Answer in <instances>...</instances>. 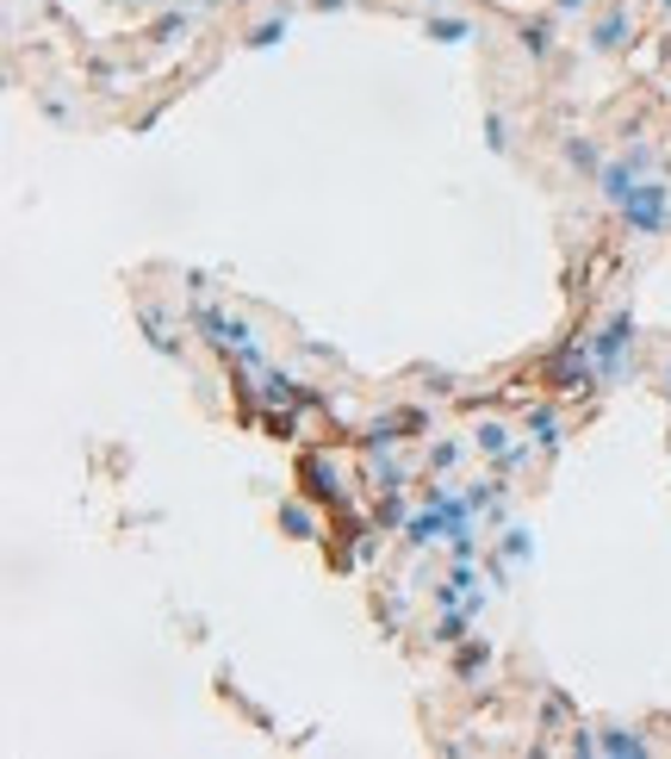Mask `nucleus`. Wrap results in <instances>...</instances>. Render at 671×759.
Masks as SVG:
<instances>
[{
    "label": "nucleus",
    "mask_w": 671,
    "mask_h": 759,
    "mask_svg": "<svg viewBox=\"0 0 671 759\" xmlns=\"http://www.w3.org/2000/svg\"><path fill=\"white\" fill-rule=\"evenodd\" d=\"M616 219H622V231H628V237H640V243L665 237V231H671V188L659 181V174H647V181L628 193V206L616 212Z\"/></svg>",
    "instance_id": "obj_1"
},
{
    "label": "nucleus",
    "mask_w": 671,
    "mask_h": 759,
    "mask_svg": "<svg viewBox=\"0 0 671 759\" xmlns=\"http://www.w3.org/2000/svg\"><path fill=\"white\" fill-rule=\"evenodd\" d=\"M634 317L628 312H616L603 324V331L591 336V355H597V374H603V386H628L634 380Z\"/></svg>",
    "instance_id": "obj_2"
},
{
    "label": "nucleus",
    "mask_w": 671,
    "mask_h": 759,
    "mask_svg": "<svg viewBox=\"0 0 671 759\" xmlns=\"http://www.w3.org/2000/svg\"><path fill=\"white\" fill-rule=\"evenodd\" d=\"M628 44H634V13H628L622 0H616V7H603V13H597L591 50H597V57H622Z\"/></svg>",
    "instance_id": "obj_3"
},
{
    "label": "nucleus",
    "mask_w": 671,
    "mask_h": 759,
    "mask_svg": "<svg viewBox=\"0 0 671 759\" xmlns=\"http://www.w3.org/2000/svg\"><path fill=\"white\" fill-rule=\"evenodd\" d=\"M298 479H305V492H312V505H343V479H336V467H324L317 455L298 461Z\"/></svg>",
    "instance_id": "obj_4"
},
{
    "label": "nucleus",
    "mask_w": 671,
    "mask_h": 759,
    "mask_svg": "<svg viewBox=\"0 0 671 759\" xmlns=\"http://www.w3.org/2000/svg\"><path fill=\"white\" fill-rule=\"evenodd\" d=\"M522 429H529L535 436V448H541V455H560V443H566V424L553 412H547V405H535L529 417H522Z\"/></svg>",
    "instance_id": "obj_5"
},
{
    "label": "nucleus",
    "mask_w": 671,
    "mask_h": 759,
    "mask_svg": "<svg viewBox=\"0 0 671 759\" xmlns=\"http://www.w3.org/2000/svg\"><path fill=\"white\" fill-rule=\"evenodd\" d=\"M553 19H560V13H553ZM553 19H522V32H516V38H522V50H529L535 63H547V57L560 50V38H553Z\"/></svg>",
    "instance_id": "obj_6"
},
{
    "label": "nucleus",
    "mask_w": 671,
    "mask_h": 759,
    "mask_svg": "<svg viewBox=\"0 0 671 759\" xmlns=\"http://www.w3.org/2000/svg\"><path fill=\"white\" fill-rule=\"evenodd\" d=\"M566 162H572L578 174H603V162H609V156L597 150L591 138H566Z\"/></svg>",
    "instance_id": "obj_7"
},
{
    "label": "nucleus",
    "mask_w": 671,
    "mask_h": 759,
    "mask_svg": "<svg viewBox=\"0 0 671 759\" xmlns=\"http://www.w3.org/2000/svg\"><path fill=\"white\" fill-rule=\"evenodd\" d=\"M597 753H647V741H640V728H609L603 741H597Z\"/></svg>",
    "instance_id": "obj_8"
},
{
    "label": "nucleus",
    "mask_w": 671,
    "mask_h": 759,
    "mask_svg": "<svg viewBox=\"0 0 671 759\" xmlns=\"http://www.w3.org/2000/svg\"><path fill=\"white\" fill-rule=\"evenodd\" d=\"M281 38H286V13H274V19H255L243 44H250V50H267V44H281Z\"/></svg>",
    "instance_id": "obj_9"
},
{
    "label": "nucleus",
    "mask_w": 671,
    "mask_h": 759,
    "mask_svg": "<svg viewBox=\"0 0 671 759\" xmlns=\"http://www.w3.org/2000/svg\"><path fill=\"white\" fill-rule=\"evenodd\" d=\"M281 529H286V536H293V542H305V536H312V529H317V517H312V510H305V505H281Z\"/></svg>",
    "instance_id": "obj_10"
},
{
    "label": "nucleus",
    "mask_w": 671,
    "mask_h": 759,
    "mask_svg": "<svg viewBox=\"0 0 671 759\" xmlns=\"http://www.w3.org/2000/svg\"><path fill=\"white\" fill-rule=\"evenodd\" d=\"M485 143H491V150H498V156H510V119H504V112H491V119H485Z\"/></svg>",
    "instance_id": "obj_11"
},
{
    "label": "nucleus",
    "mask_w": 671,
    "mask_h": 759,
    "mask_svg": "<svg viewBox=\"0 0 671 759\" xmlns=\"http://www.w3.org/2000/svg\"><path fill=\"white\" fill-rule=\"evenodd\" d=\"M429 38H441V44H460V38H472L467 19H429Z\"/></svg>",
    "instance_id": "obj_12"
},
{
    "label": "nucleus",
    "mask_w": 671,
    "mask_h": 759,
    "mask_svg": "<svg viewBox=\"0 0 671 759\" xmlns=\"http://www.w3.org/2000/svg\"><path fill=\"white\" fill-rule=\"evenodd\" d=\"M591 7H597V0H553V13H560V19H572V13H591Z\"/></svg>",
    "instance_id": "obj_13"
},
{
    "label": "nucleus",
    "mask_w": 671,
    "mask_h": 759,
    "mask_svg": "<svg viewBox=\"0 0 671 759\" xmlns=\"http://www.w3.org/2000/svg\"><path fill=\"white\" fill-rule=\"evenodd\" d=\"M429 461H436V467H454V461H460V443H441Z\"/></svg>",
    "instance_id": "obj_14"
},
{
    "label": "nucleus",
    "mask_w": 671,
    "mask_h": 759,
    "mask_svg": "<svg viewBox=\"0 0 671 759\" xmlns=\"http://www.w3.org/2000/svg\"><path fill=\"white\" fill-rule=\"evenodd\" d=\"M317 7H348V0H317Z\"/></svg>",
    "instance_id": "obj_15"
},
{
    "label": "nucleus",
    "mask_w": 671,
    "mask_h": 759,
    "mask_svg": "<svg viewBox=\"0 0 671 759\" xmlns=\"http://www.w3.org/2000/svg\"><path fill=\"white\" fill-rule=\"evenodd\" d=\"M119 7H150V0H119Z\"/></svg>",
    "instance_id": "obj_16"
},
{
    "label": "nucleus",
    "mask_w": 671,
    "mask_h": 759,
    "mask_svg": "<svg viewBox=\"0 0 671 759\" xmlns=\"http://www.w3.org/2000/svg\"><path fill=\"white\" fill-rule=\"evenodd\" d=\"M659 7H671V0H659Z\"/></svg>",
    "instance_id": "obj_17"
}]
</instances>
